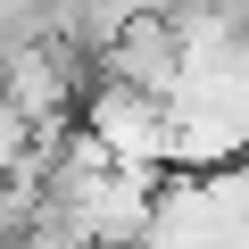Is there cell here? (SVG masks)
I'll list each match as a JSON object with an SVG mask.
<instances>
[{
	"label": "cell",
	"mask_w": 249,
	"mask_h": 249,
	"mask_svg": "<svg viewBox=\"0 0 249 249\" xmlns=\"http://www.w3.org/2000/svg\"><path fill=\"white\" fill-rule=\"evenodd\" d=\"M191 67V42L150 9V17H124L100 42V91H133V100H166Z\"/></svg>",
	"instance_id": "cell-1"
}]
</instances>
